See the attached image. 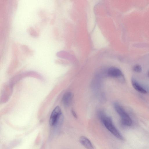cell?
<instances>
[{"label":"cell","instance_id":"1","mask_svg":"<svg viewBox=\"0 0 149 149\" xmlns=\"http://www.w3.org/2000/svg\"><path fill=\"white\" fill-rule=\"evenodd\" d=\"M100 118L106 128L113 136L121 140L124 139L122 134L116 127L113 122L112 118L101 112L99 114Z\"/></svg>","mask_w":149,"mask_h":149},{"label":"cell","instance_id":"2","mask_svg":"<svg viewBox=\"0 0 149 149\" xmlns=\"http://www.w3.org/2000/svg\"><path fill=\"white\" fill-rule=\"evenodd\" d=\"M114 107L116 111L120 117L122 124L126 126H131L132 123V120L123 107L118 103H115Z\"/></svg>","mask_w":149,"mask_h":149},{"label":"cell","instance_id":"3","mask_svg":"<svg viewBox=\"0 0 149 149\" xmlns=\"http://www.w3.org/2000/svg\"><path fill=\"white\" fill-rule=\"evenodd\" d=\"M62 115L61 108L59 106H56L51 114L49 120L50 125L52 127H54L58 125L62 119Z\"/></svg>","mask_w":149,"mask_h":149},{"label":"cell","instance_id":"4","mask_svg":"<svg viewBox=\"0 0 149 149\" xmlns=\"http://www.w3.org/2000/svg\"><path fill=\"white\" fill-rule=\"evenodd\" d=\"M107 73L109 76L117 78L123 75L121 71L118 68L115 67H111L109 68Z\"/></svg>","mask_w":149,"mask_h":149},{"label":"cell","instance_id":"5","mask_svg":"<svg viewBox=\"0 0 149 149\" xmlns=\"http://www.w3.org/2000/svg\"><path fill=\"white\" fill-rule=\"evenodd\" d=\"M80 143L87 149H94V146L91 141L86 137L82 136L79 138Z\"/></svg>","mask_w":149,"mask_h":149},{"label":"cell","instance_id":"6","mask_svg":"<svg viewBox=\"0 0 149 149\" xmlns=\"http://www.w3.org/2000/svg\"><path fill=\"white\" fill-rule=\"evenodd\" d=\"M73 97L72 94L70 92L65 93L63 96L62 101L65 106H69L71 103Z\"/></svg>","mask_w":149,"mask_h":149},{"label":"cell","instance_id":"7","mask_svg":"<svg viewBox=\"0 0 149 149\" xmlns=\"http://www.w3.org/2000/svg\"><path fill=\"white\" fill-rule=\"evenodd\" d=\"M131 82L133 87L136 91L143 94H146L147 93V91L135 79L132 78Z\"/></svg>","mask_w":149,"mask_h":149},{"label":"cell","instance_id":"8","mask_svg":"<svg viewBox=\"0 0 149 149\" xmlns=\"http://www.w3.org/2000/svg\"><path fill=\"white\" fill-rule=\"evenodd\" d=\"M133 70L137 72H140L142 71L141 66L139 65H136L133 67Z\"/></svg>","mask_w":149,"mask_h":149},{"label":"cell","instance_id":"9","mask_svg":"<svg viewBox=\"0 0 149 149\" xmlns=\"http://www.w3.org/2000/svg\"><path fill=\"white\" fill-rule=\"evenodd\" d=\"M72 113L73 116H74L75 118H76L77 117V115L76 114V113L75 112H74L73 111H72Z\"/></svg>","mask_w":149,"mask_h":149},{"label":"cell","instance_id":"10","mask_svg":"<svg viewBox=\"0 0 149 149\" xmlns=\"http://www.w3.org/2000/svg\"></svg>","mask_w":149,"mask_h":149}]
</instances>
